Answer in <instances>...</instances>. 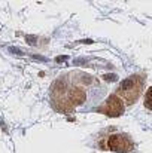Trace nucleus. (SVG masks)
<instances>
[{
	"mask_svg": "<svg viewBox=\"0 0 152 153\" xmlns=\"http://www.w3.org/2000/svg\"><path fill=\"white\" fill-rule=\"evenodd\" d=\"M107 146H109V149L113 150V152H125V150H128L130 143H128V140H127L125 137L116 134V135H110V137H109Z\"/></svg>",
	"mask_w": 152,
	"mask_h": 153,
	"instance_id": "2",
	"label": "nucleus"
},
{
	"mask_svg": "<svg viewBox=\"0 0 152 153\" xmlns=\"http://www.w3.org/2000/svg\"><path fill=\"white\" fill-rule=\"evenodd\" d=\"M101 111H104L106 114L112 116V117H116L119 116L122 111H124V105H122V101L116 97V95H110L107 98V101L104 104V107L101 108Z\"/></svg>",
	"mask_w": 152,
	"mask_h": 153,
	"instance_id": "1",
	"label": "nucleus"
},
{
	"mask_svg": "<svg viewBox=\"0 0 152 153\" xmlns=\"http://www.w3.org/2000/svg\"><path fill=\"white\" fill-rule=\"evenodd\" d=\"M145 105L151 110L152 108V89L149 88L148 89V92H146V100H145Z\"/></svg>",
	"mask_w": 152,
	"mask_h": 153,
	"instance_id": "4",
	"label": "nucleus"
},
{
	"mask_svg": "<svg viewBox=\"0 0 152 153\" xmlns=\"http://www.w3.org/2000/svg\"><path fill=\"white\" fill-rule=\"evenodd\" d=\"M70 100H72V102H75V104H81V102L85 100V94L81 89H73L70 92Z\"/></svg>",
	"mask_w": 152,
	"mask_h": 153,
	"instance_id": "3",
	"label": "nucleus"
}]
</instances>
